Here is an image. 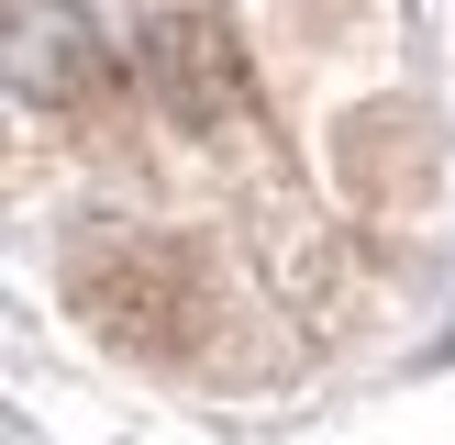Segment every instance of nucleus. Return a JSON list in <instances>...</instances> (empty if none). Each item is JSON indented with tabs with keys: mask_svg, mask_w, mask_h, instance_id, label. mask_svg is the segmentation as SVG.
Here are the masks:
<instances>
[{
	"mask_svg": "<svg viewBox=\"0 0 455 445\" xmlns=\"http://www.w3.org/2000/svg\"><path fill=\"white\" fill-rule=\"evenodd\" d=\"M145 78H156V101L178 111V123H222V111L244 101V56H234V34H222L212 12H167L145 34Z\"/></svg>",
	"mask_w": 455,
	"mask_h": 445,
	"instance_id": "obj_1",
	"label": "nucleus"
},
{
	"mask_svg": "<svg viewBox=\"0 0 455 445\" xmlns=\"http://www.w3.org/2000/svg\"><path fill=\"white\" fill-rule=\"evenodd\" d=\"M12 89L22 101H89V89H100V34H89V12L22 0L12 12Z\"/></svg>",
	"mask_w": 455,
	"mask_h": 445,
	"instance_id": "obj_2",
	"label": "nucleus"
}]
</instances>
